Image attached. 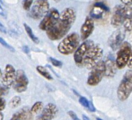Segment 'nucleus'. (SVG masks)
Segmentation results:
<instances>
[{
    "instance_id": "nucleus-36",
    "label": "nucleus",
    "mask_w": 132,
    "mask_h": 120,
    "mask_svg": "<svg viewBox=\"0 0 132 120\" xmlns=\"http://www.w3.org/2000/svg\"><path fill=\"white\" fill-rule=\"evenodd\" d=\"M26 120H32V114L30 113V115H29V117H28V118L26 119Z\"/></svg>"
},
{
    "instance_id": "nucleus-39",
    "label": "nucleus",
    "mask_w": 132,
    "mask_h": 120,
    "mask_svg": "<svg viewBox=\"0 0 132 120\" xmlns=\"http://www.w3.org/2000/svg\"><path fill=\"white\" fill-rule=\"evenodd\" d=\"M96 120H103L102 119H101V118H96Z\"/></svg>"
},
{
    "instance_id": "nucleus-4",
    "label": "nucleus",
    "mask_w": 132,
    "mask_h": 120,
    "mask_svg": "<svg viewBox=\"0 0 132 120\" xmlns=\"http://www.w3.org/2000/svg\"><path fill=\"white\" fill-rule=\"evenodd\" d=\"M132 91V72L131 70L126 71L117 90L119 100L124 101L128 99Z\"/></svg>"
},
{
    "instance_id": "nucleus-41",
    "label": "nucleus",
    "mask_w": 132,
    "mask_h": 120,
    "mask_svg": "<svg viewBox=\"0 0 132 120\" xmlns=\"http://www.w3.org/2000/svg\"><path fill=\"white\" fill-rule=\"evenodd\" d=\"M0 3H1V4L3 3V1H2V0H0Z\"/></svg>"
},
{
    "instance_id": "nucleus-21",
    "label": "nucleus",
    "mask_w": 132,
    "mask_h": 120,
    "mask_svg": "<svg viewBox=\"0 0 132 120\" xmlns=\"http://www.w3.org/2000/svg\"><path fill=\"white\" fill-rule=\"evenodd\" d=\"M23 26L24 28H25L26 34H28V36H29V37L30 38V39H31L35 43H36V44L39 43V39L36 36H35V35L34 34V32H33V31L31 29V28H30L28 24H26L25 23L23 24Z\"/></svg>"
},
{
    "instance_id": "nucleus-9",
    "label": "nucleus",
    "mask_w": 132,
    "mask_h": 120,
    "mask_svg": "<svg viewBox=\"0 0 132 120\" xmlns=\"http://www.w3.org/2000/svg\"><path fill=\"white\" fill-rule=\"evenodd\" d=\"M59 17H60V13L57 10H56V8L50 9L46 15L43 17L40 23L39 24V29L46 32L50 29L58 21Z\"/></svg>"
},
{
    "instance_id": "nucleus-29",
    "label": "nucleus",
    "mask_w": 132,
    "mask_h": 120,
    "mask_svg": "<svg viewBox=\"0 0 132 120\" xmlns=\"http://www.w3.org/2000/svg\"><path fill=\"white\" fill-rule=\"evenodd\" d=\"M68 114L69 115V116L71 117V118L72 120H81L73 111H69L68 112Z\"/></svg>"
},
{
    "instance_id": "nucleus-8",
    "label": "nucleus",
    "mask_w": 132,
    "mask_h": 120,
    "mask_svg": "<svg viewBox=\"0 0 132 120\" xmlns=\"http://www.w3.org/2000/svg\"><path fill=\"white\" fill-rule=\"evenodd\" d=\"M49 10L47 0H37L33 5L29 15L33 19H39L45 17Z\"/></svg>"
},
{
    "instance_id": "nucleus-14",
    "label": "nucleus",
    "mask_w": 132,
    "mask_h": 120,
    "mask_svg": "<svg viewBox=\"0 0 132 120\" xmlns=\"http://www.w3.org/2000/svg\"><path fill=\"white\" fill-rule=\"evenodd\" d=\"M58 108L56 105L52 103L47 104L43 108L40 115L36 120H52L57 114Z\"/></svg>"
},
{
    "instance_id": "nucleus-2",
    "label": "nucleus",
    "mask_w": 132,
    "mask_h": 120,
    "mask_svg": "<svg viewBox=\"0 0 132 120\" xmlns=\"http://www.w3.org/2000/svg\"><path fill=\"white\" fill-rule=\"evenodd\" d=\"M80 36L77 33L72 32L67 35L57 46V49L61 54L69 55L75 52L80 46Z\"/></svg>"
},
{
    "instance_id": "nucleus-7",
    "label": "nucleus",
    "mask_w": 132,
    "mask_h": 120,
    "mask_svg": "<svg viewBox=\"0 0 132 120\" xmlns=\"http://www.w3.org/2000/svg\"><path fill=\"white\" fill-rule=\"evenodd\" d=\"M104 76L105 62L101 61L91 69L87 79V84L91 86L98 85Z\"/></svg>"
},
{
    "instance_id": "nucleus-23",
    "label": "nucleus",
    "mask_w": 132,
    "mask_h": 120,
    "mask_svg": "<svg viewBox=\"0 0 132 120\" xmlns=\"http://www.w3.org/2000/svg\"><path fill=\"white\" fill-rule=\"evenodd\" d=\"M21 103V99L19 96H15L11 100L10 103H9V106L10 107L12 108H16L19 106Z\"/></svg>"
},
{
    "instance_id": "nucleus-31",
    "label": "nucleus",
    "mask_w": 132,
    "mask_h": 120,
    "mask_svg": "<svg viewBox=\"0 0 132 120\" xmlns=\"http://www.w3.org/2000/svg\"><path fill=\"white\" fill-rule=\"evenodd\" d=\"M121 2L126 6H131V0H120Z\"/></svg>"
},
{
    "instance_id": "nucleus-33",
    "label": "nucleus",
    "mask_w": 132,
    "mask_h": 120,
    "mask_svg": "<svg viewBox=\"0 0 132 120\" xmlns=\"http://www.w3.org/2000/svg\"><path fill=\"white\" fill-rule=\"evenodd\" d=\"M22 49L23 52L25 53H26V54H29L30 50H29V47H28V46H24L22 48Z\"/></svg>"
},
{
    "instance_id": "nucleus-1",
    "label": "nucleus",
    "mask_w": 132,
    "mask_h": 120,
    "mask_svg": "<svg viewBox=\"0 0 132 120\" xmlns=\"http://www.w3.org/2000/svg\"><path fill=\"white\" fill-rule=\"evenodd\" d=\"M76 19V13L73 8H67L60 14L58 21L53 27L46 32L49 39L57 41L68 34Z\"/></svg>"
},
{
    "instance_id": "nucleus-30",
    "label": "nucleus",
    "mask_w": 132,
    "mask_h": 120,
    "mask_svg": "<svg viewBox=\"0 0 132 120\" xmlns=\"http://www.w3.org/2000/svg\"><path fill=\"white\" fill-rule=\"evenodd\" d=\"M6 106V101L3 98L0 97V111L4 110Z\"/></svg>"
},
{
    "instance_id": "nucleus-24",
    "label": "nucleus",
    "mask_w": 132,
    "mask_h": 120,
    "mask_svg": "<svg viewBox=\"0 0 132 120\" xmlns=\"http://www.w3.org/2000/svg\"><path fill=\"white\" fill-rule=\"evenodd\" d=\"M124 29L127 32H131V17H127L123 23Z\"/></svg>"
},
{
    "instance_id": "nucleus-19",
    "label": "nucleus",
    "mask_w": 132,
    "mask_h": 120,
    "mask_svg": "<svg viewBox=\"0 0 132 120\" xmlns=\"http://www.w3.org/2000/svg\"><path fill=\"white\" fill-rule=\"evenodd\" d=\"M79 103L81 104V105H82L83 107H84L85 108H86L91 112H95L96 109L95 107L93 105V104L92 103V102L89 101L86 97L80 96L79 98Z\"/></svg>"
},
{
    "instance_id": "nucleus-27",
    "label": "nucleus",
    "mask_w": 132,
    "mask_h": 120,
    "mask_svg": "<svg viewBox=\"0 0 132 120\" xmlns=\"http://www.w3.org/2000/svg\"><path fill=\"white\" fill-rule=\"evenodd\" d=\"M50 61L51 62L52 64H53V66H55V67L57 68H61L63 65V63L61 62L60 61H59V60L53 58V57H49Z\"/></svg>"
},
{
    "instance_id": "nucleus-3",
    "label": "nucleus",
    "mask_w": 132,
    "mask_h": 120,
    "mask_svg": "<svg viewBox=\"0 0 132 120\" xmlns=\"http://www.w3.org/2000/svg\"><path fill=\"white\" fill-rule=\"evenodd\" d=\"M103 55V50L101 46L94 44L84 58L82 67H85L87 69L91 70L94 66L101 61Z\"/></svg>"
},
{
    "instance_id": "nucleus-15",
    "label": "nucleus",
    "mask_w": 132,
    "mask_h": 120,
    "mask_svg": "<svg viewBox=\"0 0 132 120\" xmlns=\"http://www.w3.org/2000/svg\"><path fill=\"white\" fill-rule=\"evenodd\" d=\"M94 22L91 17H87L80 29V38L82 41H86L94 30Z\"/></svg>"
},
{
    "instance_id": "nucleus-17",
    "label": "nucleus",
    "mask_w": 132,
    "mask_h": 120,
    "mask_svg": "<svg viewBox=\"0 0 132 120\" xmlns=\"http://www.w3.org/2000/svg\"><path fill=\"white\" fill-rule=\"evenodd\" d=\"M105 62V76L108 78H111L115 76L117 68H116L115 61L113 59L109 58Z\"/></svg>"
},
{
    "instance_id": "nucleus-25",
    "label": "nucleus",
    "mask_w": 132,
    "mask_h": 120,
    "mask_svg": "<svg viewBox=\"0 0 132 120\" xmlns=\"http://www.w3.org/2000/svg\"><path fill=\"white\" fill-rule=\"evenodd\" d=\"M33 3V0H24L22 2V5L24 10L29 11Z\"/></svg>"
},
{
    "instance_id": "nucleus-12",
    "label": "nucleus",
    "mask_w": 132,
    "mask_h": 120,
    "mask_svg": "<svg viewBox=\"0 0 132 120\" xmlns=\"http://www.w3.org/2000/svg\"><path fill=\"white\" fill-rule=\"evenodd\" d=\"M126 36L124 29H118L115 31L108 39V43L112 50H116L120 47Z\"/></svg>"
},
{
    "instance_id": "nucleus-38",
    "label": "nucleus",
    "mask_w": 132,
    "mask_h": 120,
    "mask_svg": "<svg viewBox=\"0 0 132 120\" xmlns=\"http://www.w3.org/2000/svg\"><path fill=\"white\" fill-rule=\"evenodd\" d=\"M1 76H2V72H1V69H0V78H1Z\"/></svg>"
},
{
    "instance_id": "nucleus-28",
    "label": "nucleus",
    "mask_w": 132,
    "mask_h": 120,
    "mask_svg": "<svg viewBox=\"0 0 132 120\" xmlns=\"http://www.w3.org/2000/svg\"><path fill=\"white\" fill-rule=\"evenodd\" d=\"M9 92V87L4 86H0V97L3 95H5Z\"/></svg>"
},
{
    "instance_id": "nucleus-13",
    "label": "nucleus",
    "mask_w": 132,
    "mask_h": 120,
    "mask_svg": "<svg viewBox=\"0 0 132 120\" xmlns=\"http://www.w3.org/2000/svg\"><path fill=\"white\" fill-rule=\"evenodd\" d=\"M16 70L14 66L10 64H6L4 73L1 76V81L3 86L10 87L14 83Z\"/></svg>"
},
{
    "instance_id": "nucleus-22",
    "label": "nucleus",
    "mask_w": 132,
    "mask_h": 120,
    "mask_svg": "<svg viewBox=\"0 0 132 120\" xmlns=\"http://www.w3.org/2000/svg\"><path fill=\"white\" fill-rule=\"evenodd\" d=\"M43 108V104L41 101H37L32 106L30 111L32 114H37Z\"/></svg>"
},
{
    "instance_id": "nucleus-16",
    "label": "nucleus",
    "mask_w": 132,
    "mask_h": 120,
    "mask_svg": "<svg viewBox=\"0 0 132 120\" xmlns=\"http://www.w3.org/2000/svg\"><path fill=\"white\" fill-rule=\"evenodd\" d=\"M109 11V8L105 4L97 2L94 5L93 8L89 13V17L92 19H101L103 17L104 12Z\"/></svg>"
},
{
    "instance_id": "nucleus-11",
    "label": "nucleus",
    "mask_w": 132,
    "mask_h": 120,
    "mask_svg": "<svg viewBox=\"0 0 132 120\" xmlns=\"http://www.w3.org/2000/svg\"><path fill=\"white\" fill-rule=\"evenodd\" d=\"M29 80L23 70L16 71V74L12 86L17 93H21L27 90Z\"/></svg>"
},
{
    "instance_id": "nucleus-40",
    "label": "nucleus",
    "mask_w": 132,
    "mask_h": 120,
    "mask_svg": "<svg viewBox=\"0 0 132 120\" xmlns=\"http://www.w3.org/2000/svg\"><path fill=\"white\" fill-rule=\"evenodd\" d=\"M53 1L55 2H59L60 1H61V0H53Z\"/></svg>"
},
{
    "instance_id": "nucleus-32",
    "label": "nucleus",
    "mask_w": 132,
    "mask_h": 120,
    "mask_svg": "<svg viewBox=\"0 0 132 120\" xmlns=\"http://www.w3.org/2000/svg\"><path fill=\"white\" fill-rule=\"evenodd\" d=\"M0 31L2 33H4V34H6V29L5 26L3 25V24L0 22Z\"/></svg>"
},
{
    "instance_id": "nucleus-37",
    "label": "nucleus",
    "mask_w": 132,
    "mask_h": 120,
    "mask_svg": "<svg viewBox=\"0 0 132 120\" xmlns=\"http://www.w3.org/2000/svg\"><path fill=\"white\" fill-rule=\"evenodd\" d=\"M4 119V115L3 113L0 111V120H3Z\"/></svg>"
},
{
    "instance_id": "nucleus-35",
    "label": "nucleus",
    "mask_w": 132,
    "mask_h": 120,
    "mask_svg": "<svg viewBox=\"0 0 132 120\" xmlns=\"http://www.w3.org/2000/svg\"><path fill=\"white\" fill-rule=\"evenodd\" d=\"M82 119L83 120H91L89 119V118L88 117L87 115H82Z\"/></svg>"
},
{
    "instance_id": "nucleus-18",
    "label": "nucleus",
    "mask_w": 132,
    "mask_h": 120,
    "mask_svg": "<svg viewBox=\"0 0 132 120\" xmlns=\"http://www.w3.org/2000/svg\"><path fill=\"white\" fill-rule=\"evenodd\" d=\"M30 113L29 109L25 107L14 114L10 120H26Z\"/></svg>"
},
{
    "instance_id": "nucleus-34",
    "label": "nucleus",
    "mask_w": 132,
    "mask_h": 120,
    "mask_svg": "<svg viewBox=\"0 0 132 120\" xmlns=\"http://www.w3.org/2000/svg\"><path fill=\"white\" fill-rule=\"evenodd\" d=\"M0 15L3 17H5V12L1 5H0Z\"/></svg>"
},
{
    "instance_id": "nucleus-26",
    "label": "nucleus",
    "mask_w": 132,
    "mask_h": 120,
    "mask_svg": "<svg viewBox=\"0 0 132 120\" xmlns=\"http://www.w3.org/2000/svg\"><path fill=\"white\" fill-rule=\"evenodd\" d=\"M0 43H1L3 46H4V47L8 49V50L11 51V52H15V49L10 45H9L7 42H6L3 38H2L1 36H0Z\"/></svg>"
},
{
    "instance_id": "nucleus-5",
    "label": "nucleus",
    "mask_w": 132,
    "mask_h": 120,
    "mask_svg": "<svg viewBox=\"0 0 132 120\" xmlns=\"http://www.w3.org/2000/svg\"><path fill=\"white\" fill-rule=\"evenodd\" d=\"M127 17H131V6L118 5L114 8L111 20V25L118 28L122 25Z\"/></svg>"
},
{
    "instance_id": "nucleus-10",
    "label": "nucleus",
    "mask_w": 132,
    "mask_h": 120,
    "mask_svg": "<svg viewBox=\"0 0 132 120\" xmlns=\"http://www.w3.org/2000/svg\"><path fill=\"white\" fill-rule=\"evenodd\" d=\"M94 41L91 40H86L83 42L75 51L74 60L76 64L79 67H82L83 59L87 52L94 45Z\"/></svg>"
},
{
    "instance_id": "nucleus-6",
    "label": "nucleus",
    "mask_w": 132,
    "mask_h": 120,
    "mask_svg": "<svg viewBox=\"0 0 132 120\" xmlns=\"http://www.w3.org/2000/svg\"><path fill=\"white\" fill-rule=\"evenodd\" d=\"M131 58V46L127 42H125L119 48L115 61L116 68L122 69L126 67L129 60Z\"/></svg>"
},
{
    "instance_id": "nucleus-20",
    "label": "nucleus",
    "mask_w": 132,
    "mask_h": 120,
    "mask_svg": "<svg viewBox=\"0 0 132 120\" xmlns=\"http://www.w3.org/2000/svg\"><path fill=\"white\" fill-rule=\"evenodd\" d=\"M36 70L39 74L42 76L43 77H45L46 79L48 80H53V77H52V74L47 70V69L44 67V66L40 65L37 66L36 67Z\"/></svg>"
}]
</instances>
